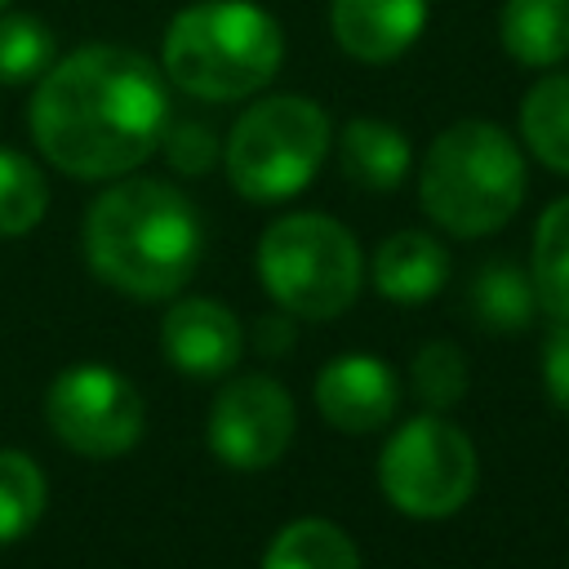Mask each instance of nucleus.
I'll return each mask as SVG.
<instances>
[{"mask_svg": "<svg viewBox=\"0 0 569 569\" xmlns=\"http://www.w3.org/2000/svg\"><path fill=\"white\" fill-rule=\"evenodd\" d=\"M422 209L449 236H489L511 222L525 200V156L493 120H458L422 156Z\"/></svg>", "mask_w": 569, "mask_h": 569, "instance_id": "20e7f679", "label": "nucleus"}, {"mask_svg": "<svg viewBox=\"0 0 569 569\" xmlns=\"http://www.w3.org/2000/svg\"><path fill=\"white\" fill-rule=\"evenodd\" d=\"M329 142L333 124L320 102L298 93H271L231 124L222 164L244 200L276 204L298 196L320 173Z\"/></svg>", "mask_w": 569, "mask_h": 569, "instance_id": "39448f33", "label": "nucleus"}, {"mask_svg": "<svg viewBox=\"0 0 569 569\" xmlns=\"http://www.w3.org/2000/svg\"><path fill=\"white\" fill-rule=\"evenodd\" d=\"M160 347L173 369L191 378H218L240 360L244 333L231 307L213 298H182L160 320Z\"/></svg>", "mask_w": 569, "mask_h": 569, "instance_id": "9b49d317", "label": "nucleus"}, {"mask_svg": "<svg viewBox=\"0 0 569 569\" xmlns=\"http://www.w3.org/2000/svg\"><path fill=\"white\" fill-rule=\"evenodd\" d=\"M262 569H360V556L338 525L307 516L271 538Z\"/></svg>", "mask_w": 569, "mask_h": 569, "instance_id": "a211bd4d", "label": "nucleus"}, {"mask_svg": "<svg viewBox=\"0 0 569 569\" xmlns=\"http://www.w3.org/2000/svg\"><path fill=\"white\" fill-rule=\"evenodd\" d=\"M542 387L547 400L569 418V320L551 325V333L542 338Z\"/></svg>", "mask_w": 569, "mask_h": 569, "instance_id": "393cba45", "label": "nucleus"}, {"mask_svg": "<svg viewBox=\"0 0 569 569\" xmlns=\"http://www.w3.org/2000/svg\"><path fill=\"white\" fill-rule=\"evenodd\" d=\"M329 27L347 58L382 67L422 36L427 0H329Z\"/></svg>", "mask_w": 569, "mask_h": 569, "instance_id": "f8f14e48", "label": "nucleus"}, {"mask_svg": "<svg viewBox=\"0 0 569 569\" xmlns=\"http://www.w3.org/2000/svg\"><path fill=\"white\" fill-rule=\"evenodd\" d=\"M31 138L67 178H120L138 169L169 129L164 76L120 44H84L58 58L31 93Z\"/></svg>", "mask_w": 569, "mask_h": 569, "instance_id": "f257e3e1", "label": "nucleus"}, {"mask_svg": "<svg viewBox=\"0 0 569 569\" xmlns=\"http://www.w3.org/2000/svg\"><path fill=\"white\" fill-rule=\"evenodd\" d=\"M538 307L556 320H569V196L551 200L533 227V267H529Z\"/></svg>", "mask_w": 569, "mask_h": 569, "instance_id": "6ab92c4d", "label": "nucleus"}, {"mask_svg": "<svg viewBox=\"0 0 569 569\" xmlns=\"http://www.w3.org/2000/svg\"><path fill=\"white\" fill-rule=\"evenodd\" d=\"M0 9H9V0H0Z\"/></svg>", "mask_w": 569, "mask_h": 569, "instance_id": "bb28decb", "label": "nucleus"}, {"mask_svg": "<svg viewBox=\"0 0 569 569\" xmlns=\"http://www.w3.org/2000/svg\"><path fill=\"white\" fill-rule=\"evenodd\" d=\"M396 400H400L396 373L378 356H365V351L329 360L316 378V405H320L325 422L338 431H351V436L378 431L382 422H391Z\"/></svg>", "mask_w": 569, "mask_h": 569, "instance_id": "9d476101", "label": "nucleus"}, {"mask_svg": "<svg viewBox=\"0 0 569 569\" xmlns=\"http://www.w3.org/2000/svg\"><path fill=\"white\" fill-rule=\"evenodd\" d=\"M467 307L476 316V325L493 329V333H516L533 320L538 311V293H533V280L525 267L516 262H485L476 276H471V289H467Z\"/></svg>", "mask_w": 569, "mask_h": 569, "instance_id": "dca6fc26", "label": "nucleus"}, {"mask_svg": "<svg viewBox=\"0 0 569 569\" xmlns=\"http://www.w3.org/2000/svg\"><path fill=\"white\" fill-rule=\"evenodd\" d=\"M44 471L18 449H0V547L36 529V520L44 516Z\"/></svg>", "mask_w": 569, "mask_h": 569, "instance_id": "aec40b11", "label": "nucleus"}, {"mask_svg": "<svg viewBox=\"0 0 569 569\" xmlns=\"http://www.w3.org/2000/svg\"><path fill=\"white\" fill-rule=\"evenodd\" d=\"M53 67V31L36 13L0 9V84H31Z\"/></svg>", "mask_w": 569, "mask_h": 569, "instance_id": "4be33fe9", "label": "nucleus"}, {"mask_svg": "<svg viewBox=\"0 0 569 569\" xmlns=\"http://www.w3.org/2000/svg\"><path fill=\"white\" fill-rule=\"evenodd\" d=\"M449 276V253L427 231H396L373 253V284L391 302H427Z\"/></svg>", "mask_w": 569, "mask_h": 569, "instance_id": "ddd939ff", "label": "nucleus"}, {"mask_svg": "<svg viewBox=\"0 0 569 569\" xmlns=\"http://www.w3.org/2000/svg\"><path fill=\"white\" fill-rule=\"evenodd\" d=\"M253 342H258L262 356H284L289 342H293V325L284 316H262L258 329H253Z\"/></svg>", "mask_w": 569, "mask_h": 569, "instance_id": "a878e982", "label": "nucleus"}, {"mask_svg": "<svg viewBox=\"0 0 569 569\" xmlns=\"http://www.w3.org/2000/svg\"><path fill=\"white\" fill-rule=\"evenodd\" d=\"M284 36L249 0H200L173 13L164 31V76L204 102H236L267 89L280 71Z\"/></svg>", "mask_w": 569, "mask_h": 569, "instance_id": "7ed1b4c3", "label": "nucleus"}, {"mask_svg": "<svg viewBox=\"0 0 569 569\" xmlns=\"http://www.w3.org/2000/svg\"><path fill=\"white\" fill-rule=\"evenodd\" d=\"M413 391L431 405V409H449L462 400L467 391V360L453 342H427L413 356Z\"/></svg>", "mask_w": 569, "mask_h": 569, "instance_id": "5701e85b", "label": "nucleus"}, {"mask_svg": "<svg viewBox=\"0 0 569 569\" xmlns=\"http://www.w3.org/2000/svg\"><path fill=\"white\" fill-rule=\"evenodd\" d=\"M342 173L360 191H396L409 173V138L387 120H347L338 138Z\"/></svg>", "mask_w": 569, "mask_h": 569, "instance_id": "4468645a", "label": "nucleus"}, {"mask_svg": "<svg viewBox=\"0 0 569 569\" xmlns=\"http://www.w3.org/2000/svg\"><path fill=\"white\" fill-rule=\"evenodd\" d=\"M200 213L156 178L107 187L84 213V258L102 284L129 298H169L200 267Z\"/></svg>", "mask_w": 569, "mask_h": 569, "instance_id": "f03ea898", "label": "nucleus"}, {"mask_svg": "<svg viewBox=\"0 0 569 569\" xmlns=\"http://www.w3.org/2000/svg\"><path fill=\"white\" fill-rule=\"evenodd\" d=\"M387 502L413 520L453 516L476 489V449L445 418H409L378 458Z\"/></svg>", "mask_w": 569, "mask_h": 569, "instance_id": "0eeeda50", "label": "nucleus"}, {"mask_svg": "<svg viewBox=\"0 0 569 569\" xmlns=\"http://www.w3.org/2000/svg\"><path fill=\"white\" fill-rule=\"evenodd\" d=\"M169 164L178 173H204L213 169L218 160V138L209 133V124H196V120H182V124H169L164 138H160Z\"/></svg>", "mask_w": 569, "mask_h": 569, "instance_id": "b1692460", "label": "nucleus"}, {"mask_svg": "<svg viewBox=\"0 0 569 569\" xmlns=\"http://www.w3.org/2000/svg\"><path fill=\"white\" fill-rule=\"evenodd\" d=\"M49 209V182L44 173L22 156L0 147V240L27 236Z\"/></svg>", "mask_w": 569, "mask_h": 569, "instance_id": "412c9836", "label": "nucleus"}, {"mask_svg": "<svg viewBox=\"0 0 569 569\" xmlns=\"http://www.w3.org/2000/svg\"><path fill=\"white\" fill-rule=\"evenodd\" d=\"M498 40L520 67H556L569 58V0H507Z\"/></svg>", "mask_w": 569, "mask_h": 569, "instance_id": "2eb2a0df", "label": "nucleus"}, {"mask_svg": "<svg viewBox=\"0 0 569 569\" xmlns=\"http://www.w3.org/2000/svg\"><path fill=\"white\" fill-rule=\"evenodd\" d=\"M44 418L67 449L84 458H120L142 436V396L107 365H71L49 382Z\"/></svg>", "mask_w": 569, "mask_h": 569, "instance_id": "6e6552de", "label": "nucleus"}, {"mask_svg": "<svg viewBox=\"0 0 569 569\" xmlns=\"http://www.w3.org/2000/svg\"><path fill=\"white\" fill-rule=\"evenodd\" d=\"M293 440V400L267 373L227 382L209 409V449L236 471H262L280 462Z\"/></svg>", "mask_w": 569, "mask_h": 569, "instance_id": "1a4fd4ad", "label": "nucleus"}, {"mask_svg": "<svg viewBox=\"0 0 569 569\" xmlns=\"http://www.w3.org/2000/svg\"><path fill=\"white\" fill-rule=\"evenodd\" d=\"M360 276V244L329 213H284L258 240V280L289 316L329 320L347 311Z\"/></svg>", "mask_w": 569, "mask_h": 569, "instance_id": "423d86ee", "label": "nucleus"}, {"mask_svg": "<svg viewBox=\"0 0 569 569\" xmlns=\"http://www.w3.org/2000/svg\"><path fill=\"white\" fill-rule=\"evenodd\" d=\"M525 147L556 173L569 178V71L538 80L520 102Z\"/></svg>", "mask_w": 569, "mask_h": 569, "instance_id": "f3484780", "label": "nucleus"}]
</instances>
